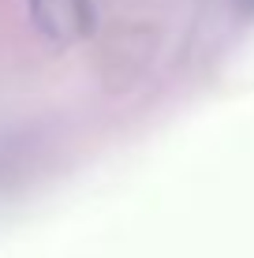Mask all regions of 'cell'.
<instances>
[{
  "mask_svg": "<svg viewBox=\"0 0 254 258\" xmlns=\"http://www.w3.org/2000/svg\"><path fill=\"white\" fill-rule=\"evenodd\" d=\"M30 19L56 45L82 41L94 30V4L90 0H26Z\"/></svg>",
  "mask_w": 254,
  "mask_h": 258,
  "instance_id": "1",
  "label": "cell"
},
{
  "mask_svg": "<svg viewBox=\"0 0 254 258\" xmlns=\"http://www.w3.org/2000/svg\"><path fill=\"white\" fill-rule=\"evenodd\" d=\"M250 4H254V0H250Z\"/></svg>",
  "mask_w": 254,
  "mask_h": 258,
  "instance_id": "2",
  "label": "cell"
}]
</instances>
